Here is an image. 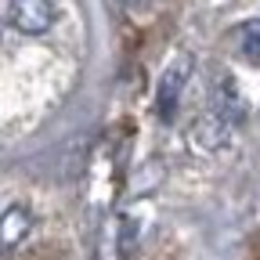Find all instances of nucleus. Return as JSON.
<instances>
[{"instance_id":"4","label":"nucleus","mask_w":260,"mask_h":260,"mask_svg":"<svg viewBox=\"0 0 260 260\" xmlns=\"http://www.w3.org/2000/svg\"><path fill=\"white\" fill-rule=\"evenodd\" d=\"M242 54L249 61H260V22H249L242 29Z\"/></svg>"},{"instance_id":"1","label":"nucleus","mask_w":260,"mask_h":260,"mask_svg":"<svg viewBox=\"0 0 260 260\" xmlns=\"http://www.w3.org/2000/svg\"><path fill=\"white\" fill-rule=\"evenodd\" d=\"M8 22H11V29L25 32V37H40V32H47L54 25V8H51V0H11Z\"/></svg>"},{"instance_id":"2","label":"nucleus","mask_w":260,"mask_h":260,"mask_svg":"<svg viewBox=\"0 0 260 260\" xmlns=\"http://www.w3.org/2000/svg\"><path fill=\"white\" fill-rule=\"evenodd\" d=\"M184 80H188V58H177L159 80V116L162 119H174L181 90H184Z\"/></svg>"},{"instance_id":"5","label":"nucleus","mask_w":260,"mask_h":260,"mask_svg":"<svg viewBox=\"0 0 260 260\" xmlns=\"http://www.w3.org/2000/svg\"><path fill=\"white\" fill-rule=\"evenodd\" d=\"M134 246H138V224L126 217V220H123V232H119V256L126 260L130 253H134Z\"/></svg>"},{"instance_id":"3","label":"nucleus","mask_w":260,"mask_h":260,"mask_svg":"<svg viewBox=\"0 0 260 260\" xmlns=\"http://www.w3.org/2000/svg\"><path fill=\"white\" fill-rule=\"evenodd\" d=\"M25 235H29V213H25L22 206H11V210L4 213V249L18 246Z\"/></svg>"}]
</instances>
